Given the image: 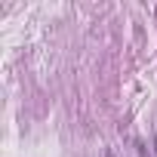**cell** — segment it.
I'll list each match as a JSON object with an SVG mask.
<instances>
[{
  "label": "cell",
  "mask_w": 157,
  "mask_h": 157,
  "mask_svg": "<svg viewBox=\"0 0 157 157\" xmlns=\"http://www.w3.org/2000/svg\"><path fill=\"white\" fill-rule=\"evenodd\" d=\"M108 157H114V154H108Z\"/></svg>",
  "instance_id": "obj_3"
},
{
  "label": "cell",
  "mask_w": 157,
  "mask_h": 157,
  "mask_svg": "<svg viewBox=\"0 0 157 157\" xmlns=\"http://www.w3.org/2000/svg\"><path fill=\"white\" fill-rule=\"evenodd\" d=\"M154 157H157V136H154Z\"/></svg>",
  "instance_id": "obj_2"
},
{
  "label": "cell",
  "mask_w": 157,
  "mask_h": 157,
  "mask_svg": "<svg viewBox=\"0 0 157 157\" xmlns=\"http://www.w3.org/2000/svg\"><path fill=\"white\" fill-rule=\"evenodd\" d=\"M136 148H139V157H151V154H148V148H145V145H136Z\"/></svg>",
  "instance_id": "obj_1"
}]
</instances>
